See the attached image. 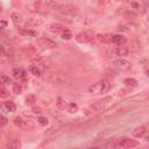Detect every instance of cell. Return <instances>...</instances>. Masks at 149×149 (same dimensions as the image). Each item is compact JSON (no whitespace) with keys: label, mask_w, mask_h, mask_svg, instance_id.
<instances>
[{"label":"cell","mask_w":149,"mask_h":149,"mask_svg":"<svg viewBox=\"0 0 149 149\" xmlns=\"http://www.w3.org/2000/svg\"><path fill=\"white\" fill-rule=\"evenodd\" d=\"M111 88V84L109 80L107 79H102L93 85H91L88 87V92L90 93H94V94H101V93H106L108 92V90Z\"/></svg>","instance_id":"1"},{"label":"cell","mask_w":149,"mask_h":149,"mask_svg":"<svg viewBox=\"0 0 149 149\" xmlns=\"http://www.w3.org/2000/svg\"><path fill=\"white\" fill-rule=\"evenodd\" d=\"M44 79L52 85H64L66 83V78L56 72H47L44 74Z\"/></svg>","instance_id":"2"},{"label":"cell","mask_w":149,"mask_h":149,"mask_svg":"<svg viewBox=\"0 0 149 149\" xmlns=\"http://www.w3.org/2000/svg\"><path fill=\"white\" fill-rule=\"evenodd\" d=\"M57 10L64 15H77L79 13V8L78 6L73 5V3H59L57 7Z\"/></svg>","instance_id":"3"},{"label":"cell","mask_w":149,"mask_h":149,"mask_svg":"<svg viewBox=\"0 0 149 149\" xmlns=\"http://www.w3.org/2000/svg\"><path fill=\"white\" fill-rule=\"evenodd\" d=\"M95 37H97V33L92 30H85L79 33L76 36V40L80 43H95Z\"/></svg>","instance_id":"4"},{"label":"cell","mask_w":149,"mask_h":149,"mask_svg":"<svg viewBox=\"0 0 149 149\" xmlns=\"http://www.w3.org/2000/svg\"><path fill=\"white\" fill-rule=\"evenodd\" d=\"M118 146L123 149H133L139 146V141L130 139V137H121L118 141Z\"/></svg>","instance_id":"5"},{"label":"cell","mask_w":149,"mask_h":149,"mask_svg":"<svg viewBox=\"0 0 149 149\" xmlns=\"http://www.w3.org/2000/svg\"><path fill=\"white\" fill-rule=\"evenodd\" d=\"M112 100H113V98L112 97H104L102 99H100V100H98V101H95L94 104H92L91 105V109H93V111H101L102 108H105L109 102H112Z\"/></svg>","instance_id":"6"},{"label":"cell","mask_w":149,"mask_h":149,"mask_svg":"<svg viewBox=\"0 0 149 149\" xmlns=\"http://www.w3.org/2000/svg\"><path fill=\"white\" fill-rule=\"evenodd\" d=\"M37 43L43 49H56L57 48V43L56 42H54L52 40H50L48 37H44V36L38 37L37 38Z\"/></svg>","instance_id":"7"},{"label":"cell","mask_w":149,"mask_h":149,"mask_svg":"<svg viewBox=\"0 0 149 149\" xmlns=\"http://www.w3.org/2000/svg\"><path fill=\"white\" fill-rule=\"evenodd\" d=\"M112 65L113 68H116V69H120V70H126V69H129L130 68V62L123 57H120L118 59H114L112 62Z\"/></svg>","instance_id":"8"},{"label":"cell","mask_w":149,"mask_h":149,"mask_svg":"<svg viewBox=\"0 0 149 149\" xmlns=\"http://www.w3.org/2000/svg\"><path fill=\"white\" fill-rule=\"evenodd\" d=\"M49 29L54 33H61V34H63L64 31L68 30V28L64 24H61V23H51L49 26Z\"/></svg>","instance_id":"9"},{"label":"cell","mask_w":149,"mask_h":149,"mask_svg":"<svg viewBox=\"0 0 149 149\" xmlns=\"http://www.w3.org/2000/svg\"><path fill=\"white\" fill-rule=\"evenodd\" d=\"M12 74H13L14 78H17V79H24L27 73H26V71H24L23 69H21V68H14V69L12 70Z\"/></svg>","instance_id":"10"},{"label":"cell","mask_w":149,"mask_h":149,"mask_svg":"<svg viewBox=\"0 0 149 149\" xmlns=\"http://www.w3.org/2000/svg\"><path fill=\"white\" fill-rule=\"evenodd\" d=\"M17 33L21 36H31V37L37 36V33L36 31H34L31 29H28V28H20V29H17Z\"/></svg>","instance_id":"11"},{"label":"cell","mask_w":149,"mask_h":149,"mask_svg":"<svg viewBox=\"0 0 149 149\" xmlns=\"http://www.w3.org/2000/svg\"><path fill=\"white\" fill-rule=\"evenodd\" d=\"M146 132H147V129H146L144 126H139V127H136V128L133 129L132 134H133L134 137H137L139 139V137H142L146 134Z\"/></svg>","instance_id":"12"},{"label":"cell","mask_w":149,"mask_h":149,"mask_svg":"<svg viewBox=\"0 0 149 149\" xmlns=\"http://www.w3.org/2000/svg\"><path fill=\"white\" fill-rule=\"evenodd\" d=\"M24 52H26V56H28V58H30L31 56L38 54V52H37V49H36L33 44H28V45H26V47H24Z\"/></svg>","instance_id":"13"},{"label":"cell","mask_w":149,"mask_h":149,"mask_svg":"<svg viewBox=\"0 0 149 149\" xmlns=\"http://www.w3.org/2000/svg\"><path fill=\"white\" fill-rule=\"evenodd\" d=\"M126 41H127V38H126L123 35H121V34L114 35V37H113V43L116 44V45H119V47L123 45V44L126 43Z\"/></svg>","instance_id":"14"},{"label":"cell","mask_w":149,"mask_h":149,"mask_svg":"<svg viewBox=\"0 0 149 149\" xmlns=\"http://www.w3.org/2000/svg\"><path fill=\"white\" fill-rule=\"evenodd\" d=\"M2 109L12 113V112H15L16 111V105L13 101H5L3 105H2Z\"/></svg>","instance_id":"15"},{"label":"cell","mask_w":149,"mask_h":149,"mask_svg":"<svg viewBox=\"0 0 149 149\" xmlns=\"http://www.w3.org/2000/svg\"><path fill=\"white\" fill-rule=\"evenodd\" d=\"M43 23V21L41 19H36V17H28L27 19V24L30 27H37L41 26Z\"/></svg>","instance_id":"16"},{"label":"cell","mask_w":149,"mask_h":149,"mask_svg":"<svg viewBox=\"0 0 149 149\" xmlns=\"http://www.w3.org/2000/svg\"><path fill=\"white\" fill-rule=\"evenodd\" d=\"M34 128H35V123H34L33 121H30V120H24L20 129H22V130H33Z\"/></svg>","instance_id":"17"},{"label":"cell","mask_w":149,"mask_h":149,"mask_svg":"<svg viewBox=\"0 0 149 149\" xmlns=\"http://www.w3.org/2000/svg\"><path fill=\"white\" fill-rule=\"evenodd\" d=\"M128 52H129L128 47L121 45V47H118V48L115 49V55H116V56H127Z\"/></svg>","instance_id":"18"},{"label":"cell","mask_w":149,"mask_h":149,"mask_svg":"<svg viewBox=\"0 0 149 149\" xmlns=\"http://www.w3.org/2000/svg\"><path fill=\"white\" fill-rule=\"evenodd\" d=\"M56 105H57V107L59 109H66L68 106H69V102L65 99H63L62 97H58L57 98V101H56Z\"/></svg>","instance_id":"19"},{"label":"cell","mask_w":149,"mask_h":149,"mask_svg":"<svg viewBox=\"0 0 149 149\" xmlns=\"http://www.w3.org/2000/svg\"><path fill=\"white\" fill-rule=\"evenodd\" d=\"M122 15L126 17V19H135L136 16H137V13L136 12H134V10H132V9H126V10H123L122 12Z\"/></svg>","instance_id":"20"},{"label":"cell","mask_w":149,"mask_h":149,"mask_svg":"<svg viewBox=\"0 0 149 149\" xmlns=\"http://www.w3.org/2000/svg\"><path fill=\"white\" fill-rule=\"evenodd\" d=\"M10 19H12V21L14 23H20L22 21V15L20 13H17V12H13L10 14Z\"/></svg>","instance_id":"21"},{"label":"cell","mask_w":149,"mask_h":149,"mask_svg":"<svg viewBox=\"0 0 149 149\" xmlns=\"http://www.w3.org/2000/svg\"><path fill=\"white\" fill-rule=\"evenodd\" d=\"M38 65L42 66L43 69H50V68L52 66V62H51L50 59H48V58H43V59L38 63Z\"/></svg>","instance_id":"22"},{"label":"cell","mask_w":149,"mask_h":149,"mask_svg":"<svg viewBox=\"0 0 149 149\" xmlns=\"http://www.w3.org/2000/svg\"><path fill=\"white\" fill-rule=\"evenodd\" d=\"M123 84H126L127 86H130V87H136L137 86V80L134 79V78H125L123 79Z\"/></svg>","instance_id":"23"},{"label":"cell","mask_w":149,"mask_h":149,"mask_svg":"<svg viewBox=\"0 0 149 149\" xmlns=\"http://www.w3.org/2000/svg\"><path fill=\"white\" fill-rule=\"evenodd\" d=\"M29 71L31 72V74H34L35 77H42V71L41 69H38L36 65H31L29 68Z\"/></svg>","instance_id":"24"},{"label":"cell","mask_w":149,"mask_h":149,"mask_svg":"<svg viewBox=\"0 0 149 149\" xmlns=\"http://www.w3.org/2000/svg\"><path fill=\"white\" fill-rule=\"evenodd\" d=\"M140 48H141V44H140L139 42H136V41L130 42V43H129V45H128L129 51H137Z\"/></svg>","instance_id":"25"},{"label":"cell","mask_w":149,"mask_h":149,"mask_svg":"<svg viewBox=\"0 0 149 149\" xmlns=\"http://www.w3.org/2000/svg\"><path fill=\"white\" fill-rule=\"evenodd\" d=\"M66 111L69 113H76L78 111V105L76 102H69V106H68Z\"/></svg>","instance_id":"26"},{"label":"cell","mask_w":149,"mask_h":149,"mask_svg":"<svg viewBox=\"0 0 149 149\" xmlns=\"http://www.w3.org/2000/svg\"><path fill=\"white\" fill-rule=\"evenodd\" d=\"M36 100H37L36 95L30 94V95H28V97L26 98V104H27V105H34V104L36 102Z\"/></svg>","instance_id":"27"},{"label":"cell","mask_w":149,"mask_h":149,"mask_svg":"<svg viewBox=\"0 0 149 149\" xmlns=\"http://www.w3.org/2000/svg\"><path fill=\"white\" fill-rule=\"evenodd\" d=\"M23 121H24V120H23L21 116H15V118L13 119V123H14L17 128H21V126H22Z\"/></svg>","instance_id":"28"},{"label":"cell","mask_w":149,"mask_h":149,"mask_svg":"<svg viewBox=\"0 0 149 149\" xmlns=\"http://www.w3.org/2000/svg\"><path fill=\"white\" fill-rule=\"evenodd\" d=\"M20 147H21V142L19 140H13L9 143V148L10 149H20Z\"/></svg>","instance_id":"29"},{"label":"cell","mask_w":149,"mask_h":149,"mask_svg":"<svg viewBox=\"0 0 149 149\" xmlns=\"http://www.w3.org/2000/svg\"><path fill=\"white\" fill-rule=\"evenodd\" d=\"M12 90H13V93H14V94H20V93L22 92V87H21L20 84H13Z\"/></svg>","instance_id":"30"},{"label":"cell","mask_w":149,"mask_h":149,"mask_svg":"<svg viewBox=\"0 0 149 149\" xmlns=\"http://www.w3.org/2000/svg\"><path fill=\"white\" fill-rule=\"evenodd\" d=\"M61 37H62L63 40H66V41H69V40H71V38H72V34H71V31L68 29L66 31H64L63 34H61Z\"/></svg>","instance_id":"31"},{"label":"cell","mask_w":149,"mask_h":149,"mask_svg":"<svg viewBox=\"0 0 149 149\" xmlns=\"http://www.w3.org/2000/svg\"><path fill=\"white\" fill-rule=\"evenodd\" d=\"M113 37L112 34H104V43H113Z\"/></svg>","instance_id":"32"},{"label":"cell","mask_w":149,"mask_h":149,"mask_svg":"<svg viewBox=\"0 0 149 149\" xmlns=\"http://www.w3.org/2000/svg\"><path fill=\"white\" fill-rule=\"evenodd\" d=\"M9 95V92L6 90V87L3 86V84L1 85V87H0V97L1 98H7Z\"/></svg>","instance_id":"33"},{"label":"cell","mask_w":149,"mask_h":149,"mask_svg":"<svg viewBox=\"0 0 149 149\" xmlns=\"http://www.w3.org/2000/svg\"><path fill=\"white\" fill-rule=\"evenodd\" d=\"M0 80H1V84H12V80L9 79V77H7L5 74H2L0 77Z\"/></svg>","instance_id":"34"},{"label":"cell","mask_w":149,"mask_h":149,"mask_svg":"<svg viewBox=\"0 0 149 149\" xmlns=\"http://www.w3.org/2000/svg\"><path fill=\"white\" fill-rule=\"evenodd\" d=\"M37 121H38V123H40L41 126H47V125H48V119L44 118V116H40V118L37 119Z\"/></svg>","instance_id":"35"},{"label":"cell","mask_w":149,"mask_h":149,"mask_svg":"<svg viewBox=\"0 0 149 149\" xmlns=\"http://www.w3.org/2000/svg\"><path fill=\"white\" fill-rule=\"evenodd\" d=\"M7 123H8V119H7L5 115H2V116H1V126L5 127Z\"/></svg>","instance_id":"36"},{"label":"cell","mask_w":149,"mask_h":149,"mask_svg":"<svg viewBox=\"0 0 149 149\" xmlns=\"http://www.w3.org/2000/svg\"><path fill=\"white\" fill-rule=\"evenodd\" d=\"M128 92H129L128 90H120L119 93H118V95H119V97H123V95H126Z\"/></svg>","instance_id":"37"},{"label":"cell","mask_w":149,"mask_h":149,"mask_svg":"<svg viewBox=\"0 0 149 149\" xmlns=\"http://www.w3.org/2000/svg\"><path fill=\"white\" fill-rule=\"evenodd\" d=\"M33 112L34 113H42V108H40V107H33Z\"/></svg>","instance_id":"38"},{"label":"cell","mask_w":149,"mask_h":149,"mask_svg":"<svg viewBox=\"0 0 149 149\" xmlns=\"http://www.w3.org/2000/svg\"><path fill=\"white\" fill-rule=\"evenodd\" d=\"M6 26H7V22H6L5 20H1V21H0V27H1V28H5Z\"/></svg>","instance_id":"39"},{"label":"cell","mask_w":149,"mask_h":149,"mask_svg":"<svg viewBox=\"0 0 149 149\" xmlns=\"http://www.w3.org/2000/svg\"><path fill=\"white\" fill-rule=\"evenodd\" d=\"M99 3H100V5H108L109 2H108V1H100Z\"/></svg>","instance_id":"40"},{"label":"cell","mask_w":149,"mask_h":149,"mask_svg":"<svg viewBox=\"0 0 149 149\" xmlns=\"http://www.w3.org/2000/svg\"><path fill=\"white\" fill-rule=\"evenodd\" d=\"M146 74L149 77V69H147V70H146Z\"/></svg>","instance_id":"41"},{"label":"cell","mask_w":149,"mask_h":149,"mask_svg":"<svg viewBox=\"0 0 149 149\" xmlns=\"http://www.w3.org/2000/svg\"><path fill=\"white\" fill-rule=\"evenodd\" d=\"M144 139H146V141H148V142H149V135H147Z\"/></svg>","instance_id":"42"},{"label":"cell","mask_w":149,"mask_h":149,"mask_svg":"<svg viewBox=\"0 0 149 149\" xmlns=\"http://www.w3.org/2000/svg\"><path fill=\"white\" fill-rule=\"evenodd\" d=\"M88 149H99V148H97V147H91V148H88Z\"/></svg>","instance_id":"43"},{"label":"cell","mask_w":149,"mask_h":149,"mask_svg":"<svg viewBox=\"0 0 149 149\" xmlns=\"http://www.w3.org/2000/svg\"><path fill=\"white\" fill-rule=\"evenodd\" d=\"M71 149H78V148H71Z\"/></svg>","instance_id":"44"},{"label":"cell","mask_w":149,"mask_h":149,"mask_svg":"<svg viewBox=\"0 0 149 149\" xmlns=\"http://www.w3.org/2000/svg\"><path fill=\"white\" fill-rule=\"evenodd\" d=\"M148 21H149V16H148Z\"/></svg>","instance_id":"45"}]
</instances>
